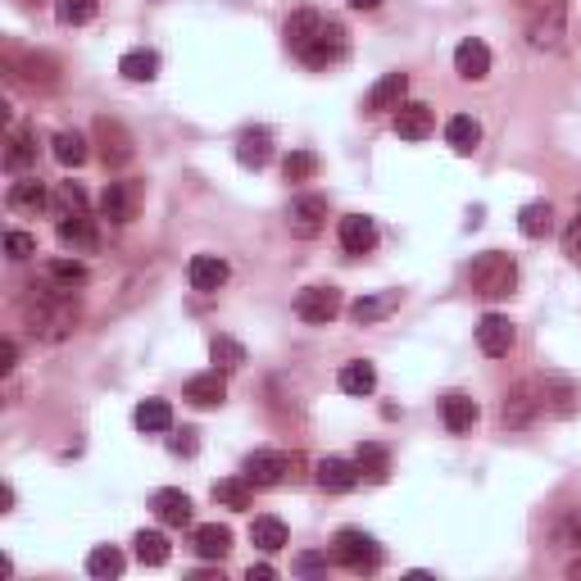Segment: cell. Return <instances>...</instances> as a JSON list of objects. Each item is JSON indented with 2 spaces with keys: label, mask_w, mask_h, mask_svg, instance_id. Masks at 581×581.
<instances>
[{
  "label": "cell",
  "mask_w": 581,
  "mask_h": 581,
  "mask_svg": "<svg viewBox=\"0 0 581 581\" xmlns=\"http://www.w3.org/2000/svg\"><path fill=\"white\" fill-rule=\"evenodd\" d=\"M250 541H255V550H264V554L286 550V522L273 518V513H264V518L250 522Z\"/></svg>",
  "instance_id": "cell-29"
},
{
  "label": "cell",
  "mask_w": 581,
  "mask_h": 581,
  "mask_svg": "<svg viewBox=\"0 0 581 581\" xmlns=\"http://www.w3.org/2000/svg\"><path fill=\"white\" fill-rule=\"evenodd\" d=\"M336 386H341L345 395H373L377 368L368 364V359H350V364H341V373H336Z\"/></svg>",
  "instance_id": "cell-26"
},
{
  "label": "cell",
  "mask_w": 581,
  "mask_h": 581,
  "mask_svg": "<svg viewBox=\"0 0 581 581\" xmlns=\"http://www.w3.org/2000/svg\"><path fill=\"white\" fill-rule=\"evenodd\" d=\"M50 205H55V214H60V218H69V214H87V191H82L78 182H60V187H55V200H50Z\"/></svg>",
  "instance_id": "cell-41"
},
{
  "label": "cell",
  "mask_w": 581,
  "mask_h": 581,
  "mask_svg": "<svg viewBox=\"0 0 581 581\" xmlns=\"http://www.w3.org/2000/svg\"><path fill=\"white\" fill-rule=\"evenodd\" d=\"M432 128H436L432 105H423V100H404V105L395 109V132H400L404 141H427Z\"/></svg>",
  "instance_id": "cell-14"
},
{
  "label": "cell",
  "mask_w": 581,
  "mask_h": 581,
  "mask_svg": "<svg viewBox=\"0 0 581 581\" xmlns=\"http://www.w3.org/2000/svg\"><path fill=\"white\" fill-rule=\"evenodd\" d=\"M286 218H291V232H296L300 241H314L327 227V196H296Z\"/></svg>",
  "instance_id": "cell-9"
},
{
  "label": "cell",
  "mask_w": 581,
  "mask_h": 581,
  "mask_svg": "<svg viewBox=\"0 0 581 581\" xmlns=\"http://www.w3.org/2000/svg\"><path fill=\"white\" fill-rule=\"evenodd\" d=\"M445 146H450L454 155H473V150L482 146V123L468 119V114H454V119L445 123Z\"/></svg>",
  "instance_id": "cell-25"
},
{
  "label": "cell",
  "mask_w": 581,
  "mask_h": 581,
  "mask_svg": "<svg viewBox=\"0 0 581 581\" xmlns=\"http://www.w3.org/2000/svg\"><path fill=\"white\" fill-rule=\"evenodd\" d=\"M14 359H19V345H14V341H0V373H10Z\"/></svg>",
  "instance_id": "cell-49"
},
{
  "label": "cell",
  "mask_w": 581,
  "mask_h": 581,
  "mask_svg": "<svg viewBox=\"0 0 581 581\" xmlns=\"http://www.w3.org/2000/svg\"><path fill=\"white\" fill-rule=\"evenodd\" d=\"M55 159H60L64 168H78L82 159H87V141H82V132H55Z\"/></svg>",
  "instance_id": "cell-39"
},
{
  "label": "cell",
  "mask_w": 581,
  "mask_h": 581,
  "mask_svg": "<svg viewBox=\"0 0 581 581\" xmlns=\"http://www.w3.org/2000/svg\"><path fill=\"white\" fill-rule=\"evenodd\" d=\"M550 227H554L550 200H527V205L518 209V232H522V237L541 241V237H550Z\"/></svg>",
  "instance_id": "cell-27"
},
{
  "label": "cell",
  "mask_w": 581,
  "mask_h": 581,
  "mask_svg": "<svg viewBox=\"0 0 581 581\" xmlns=\"http://www.w3.org/2000/svg\"><path fill=\"white\" fill-rule=\"evenodd\" d=\"M191 545H196L200 559H227V550H232V532H227L223 522H205V527H196Z\"/></svg>",
  "instance_id": "cell-28"
},
{
  "label": "cell",
  "mask_w": 581,
  "mask_h": 581,
  "mask_svg": "<svg viewBox=\"0 0 581 581\" xmlns=\"http://www.w3.org/2000/svg\"><path fill=\"white\" fill-rule=\"evenodd\" d=\"M355 463H359V473H368L373 482H386V473H391V454H386V445H377V441L359 445Z\"/></svg>",
  "instance_id": "cell-34"
},
{
  "label": "cell",
  "mask_w": 581,
  "mask_h": 581,
  "mask_svg": "<svg viewBox=\"0 0 581 581\" xmlns=\"http://www.w3.org/2000/svg\"><path fill=\"white\" fill-rule=\"evenodd\" d=\"M209 359H214L218 373H232V368L246 364V345H237L232 336H214L209 341Z\"/></svg>",
  "instance_id": "cell-35"
},
{
  "label": "cell",
  "mask_w": 581,
  "mask_h": 581,
  "mask_svg": "<svg viewBox=\"0 0 581 581\" xmlns=\"http://www.w3.org/2000/svg\"><path fill=\"white\" fill-rule=\"evenodd\" d=\"M141 209V182H109L105 196H100V214L109 223H132Z\"/></svg>",
  "instance_id": "cell-8"
},
{
  "label": "cell",
  "mask_w": 581,
  "mask_h": 581,
  "mask_svg": "<svg viewBox=\"0 0 581 581\" xmlns=\"http://www.w3.org/2000/svg\"><path fill=\"white\" fill-rule=\"evenodd\" d=\"M568 577H572V581H581V559H572V563H568Z\"/></svg>",
  "instance_id": "cell-52"
},
{
  "label": "cell",
  "mask_w": 581,
  "mask_h": 581,
  "mask_svg": "<svg viewBox=\"0 0 581 581\" xmlns=\"http://www.w3.org/2000/svg\"><path fill=\"white\" fill-rule=\"evenodd\" d=\"M332 559L350 572H377L382 568V545L368 532H359V527H341L332 541Z\"/></svg>",
  "instance_id": "cell-4"
},
{
  "label": "cell",
  "mask_w": 581,
  "mask_h": 581,
  "mask_svg": "<svg viewBox=\"0 0 581 581\" xmlns=\"http://www.w3.org/2000/svg\"><path fill=\"white\" fill-rule=\"evenodd\" d=\"M119 73L128 82H155L159 78V55L155 50H128L119 60Z\"/></svg>",
  "instance_id": "cell-32"
},
{
  "label": "cell",
  "mask_w": 581,
  "mask_h": 581,
  "mask_svg": "<svg viewBox=\"0 0 581 581\" xmlns=\"http://www.w3.org/2000/svg\"><path fill=\"white\" fill-rule=\"evenodd\" d=\"M454 73H459L463 82H482L486 73H491V50H486V41L463 37L459 46H454Z\"/></svg>",
  "instance_id": "cell-12"
},
{
  "label": "cell",
  "mask_w": 581,
  "mask_h": 581,
  "mask_svg": "<svg viewBox=\"0 0 581 581\" xmlns=\"http://www.w3.org/2000/svg\"><path fill=\"white\" fill-rule=\"evenodd\" d=\"M96 0H55V19L64 23V28H82V23L96 19Z\"/></svg>",
  "instance_id": "cell-38"
},
{
  "label": "cell",
  "mask_w": 581,
  "mask_h": 581,
  "mask_svg": "<svg viewBox=\"0 0 581 581\" xmlns=\"http://www.w3.org/2000/svg\"><path fill=\"white\" fill-rule=\"evenodd\" d=\"M563 255L577 259V264H581V214L572 218L568 227H563Z\"/></svg>",
  "instance_id": "cell-48"
},
{
  "label": "cell",
  "mask_w": 581,
  "mask_h": 581,
  "mask_svg": "<svg viewBox=\"0 0 581 581\" xmlns=\"http://www.w3.org/2000/svg\"><path fill=\"white\" fill-rule=\"evenodd\" d=\"M96 146H100V159L105 168H123L137 150H132V132L123 128L119 119H96Z\"/></svg>",
  "instance_id": "cell-6"
},
{
  "label": "cell",
  "mask_w": 581,
  "mask_h": 581,
  "mask_svg": "<svg viewBox=\"0 0 581 581\" xmlns=\"http://www.w3.org/2000/svg\"><path fill=\"white\" fill-rule=\"evenodd\" d=\"M132 423H137L141 432H173V404L168 400H141L137 414H132Z\"/></svg>",
  "instance_id": "cell-31"
},
{
  "label": "cell",
  "mask_w": 581,
  "mask_h": 581,
  "mask_svg": "<svg viewBox=\"0 0 581 581\" xmlns=\"http://www.w3.org/2000/svg\"><path fill=\"white\" fill-rule=\"evenodd\" d=\"M227 277H232V268H227L218 255H196L187 264V282H191V291H200V296H214Z\"/></svg>",
  "instance_id": "cell-15"
},
{
  "label": "cell",
  "mask_w": 581,
  "mask_h": 581,
  "mask_svg": "<svg viewBox=\"0 0 581 581\" xmlns=\"http://www.w3.org/2000/svg\"><path fill=\"white\" fill-rule=\"evenodd\" d=\"M296 314L314 327L332 323V318L341 314V291H336V286H305L296 296Z\"/></svg>",
  "instance_id": "cell-7"
},
{
  "label": "cell",
  "mask_w": 581,
  "mask_h": 581,
  "mask_svg": "<svg viewBox=\"0 0 581 581\" xmlns=\"http://www.w3.org/2000/svg\"><path fill=\"white\" fill-rule=\"evenodd\" d=\"M513 341H518V332H513V323L504 314H486L482 323H477V345H482V355L504 359L513 350Z\"/></svg>",
  "instance_id": "cell-11"
},
{
  "label": "cell",
  "mask_w": 581,
  "mask_h": 581,
  "mask_svg": "<svg viewBox=\"0 0 581 581\" xmlns=\"http://www.w3.org/2000/svg\"><path fill=\"white\" fill-rule=\"evenodd\" d=\"M182 400L187 404H196V409H214V404H223L227 400V377L218 373H196L187 386H182Z\"/></svg>",
  "instance_id": "cell-17"
},
{
  "label": "cell",
  "mask_w": 581,
  "mask_h": 581,
  "mask_svg": "<svg viewBox=\"0 0 581 581\" xmlns=\"http://www.w3.org/2000/svg\"><path fill=\"white\" fill-rule=\"evenodd\" d=\"M314 477H318V486H323V491L345 495V491H355L364 473H359V463H350V459H323Z\"/></svg>",
  "instance_id": "cell-20"
},
{
  "label": "cell",
  "mask_w": 581,
  "mask_h": 581,
  "mask_svg": "<svg viewBox=\"0 0 581 581\" xmlns=\"http://www.w3.org/2000/svg\"><path fill=\"white\" fill-rule=\"evenodd\" d=\"M377 246V223L368 214H350L341 218V250L345 255H368Z\"/></svg>",
  "instance_id": "cell-19"
},
{
  "label": "cell",
  "mask_w": 581,
  "mask_h": 581,
  "mask_svg": "<svg viewBox=\"0 0 581 581\" xmlns=\"http://www.w3.org/2000/svg\"><path fill=\"white\" fill-rule=\"evenodd\" d=\"M282 37H286V50H291L300 64H309V69H332V64L345 60V50H350L341 23L323 19L318 10H296L286 19Z\"/></svg>",
  "instance_id": "cell-1"
},
{
  "label": "cell",
  "mask_w": 581,
  "mask_h": 581,
  "mask_svg": "<svg viewBox=\"0 0 581 581\" xmlns=\"http://www.w3.org/2000/svg\"><path fill=\"white\" fill-rule=\"evenodd\" d=\"M55 237H60V246H64V250H73V255H96V246H100L96 218H87V214H69V218H60Z\"/></svg>",
  "instance_id": "cell-10"
},
{
  "label": "cell",
  "mask_w": 581,
  "mask_h": 581,
  "mask_svg": "<svg viewBox=\"0 0 581 581\" xmlns=\"http://www.w3.org/2000/svg\"><path fill=\"white\" fill-rule=\"evenodd\" d=\"M441 418H445V427H450L454 436H463V432H473L477 427V418H482V409H477V400L473 395H445L441 400Z\"/></svg>",
  "instance_id": "cell-21"
},
{
  "label": "cell",
  "mask_w": 581,
  "mask_h": 581,
  "mask_svg": "<svg viewBox=\"0 0 581 581\" xmlns=\"http://www.w3.org/2000/svg\"><path fill=\"white\" fill-rule=\"evenodd\" d=\"M132 554H137L146 568H164L168 563V536L164 532H137L132 536Z\"/></svg>",
  "instance_id": "cell-33"
},
{
  "label": "cell",
  "mask_w": 581,
  "mask_h": 581,
  "mask_svg": "<svg viewBox=\"0 0 581 581\" xmlns=\"http://www.w3.org/2000/svg\"><path fill=\"white\" fill-rule=\"evenodd\" d=\"M214 500L227 509H250V482L246 477H223V482H214Z\"/></svg>",
  "instance_id": "cell-40"
},
{
  "label": "cell",
  "mask_w": 581,
  "mask_h": 581,
  "mask_svg": "<svg viewBox=\"0 0 581 581\" xmlns=\"http://www.w3.org/2000/svg\"><path fill=\"white\" fill-rule=\"evenodd\" d=\"M87 572H91V577H100V581L119 577V572H123V554L114 550V545H96V550L87 554Z\"/></svg>",
  "instance_id": "cell-37"
},
{
  "label": "cell",
  "mask_w": 581,
  "mask_h": 581,
  "mask_svg": "<svg viewBox=\"0 0 581 581\" xmlns=\"http://www.w3.org/2000/svg\"><path fill=\"white\" fill-rule=\"evenodd\" d=\"M395 309H400V291H377V296H359L355 305H350V318H355L359 327H368V323H382Z\"/></svg>",
  "instance_id": "cell-24"
},
{
  "label": "cell",
  "mask_w": 581,
  "mask_h": 581,
  "mask_svg": "<svg viewBox=\"0 0 581 581\" xmlns=\"http://www.w3.org/2000/svg\"><path fill=\"white\" fill-rule=\"evenodd\" d=\"M150 509H155V518L164 522V527H187L191 522V495L178 491V486H164V491L150 495Z\"/></svg>",
  "instance_id": "cell-16"
},
{
  "label": "cell",
  "mask_w": 581,
  "mask_h": 581,
  "mask_svg": "<svg viewBox=\"0 0 581 581\" xmlns=\"http://www.w3.org/2000/svg\"><path fill=\"white\" fill-rule=\"evenodd\" d=\"M5 255H10V259H32V255H37V237H28V232H10V237H5Z\"/></svg>",
  "instance_id": "cell-45"
},
{
  "label": "cell",
  "mask_w": 581,
  "mask_h": 581,
  "mask_svg": "<svg viewBox=\"0 0 581 581\" xmlns=\"http://www.w3.org/2000/svg\"><path fill=\"white\" fill-rule=\"evenodd\" d=\"M5 205H10L14 214H32V218H37L41 209L50 205V196H46V187H41V178H19L10 187V196H5Z\"/></svg>",
  "instance_id": "cell-23"
},
{
  "label": "cell",
  "mask_w": 581,
  "mask_h": 581,
  "mask_svg": "<svg viewBox=\"0 0 581 581\" xmlns=\"http://www.w3.org/2000/svg\"><path fill=\"white\" fill-rule=\"evenodd\" d=\"M296 468V459L282 450H255L246 454V463H241V477H246L250 486H282L286 473Z\"/></svg>",
  "instance_id": "cell-5"
},
{
  "label": "cell",
  "mask_w": 581,
  "mask_h": 581,
  "mask_svg": "<svg viewBox=\"0 0 581 581\" xmlns=\"http://www.w3.org/2000/svg\"><path fill=\"white\" fill-rule=\"evenodd\" d=\"M273 159V132L268 128H246L237 137V164L241 168H264Z\"/></svg>",
  "instance_id": "cell-22"
},
{
  "label": "cell",
  "mask_w": 581,
  "mask_h": 581,
  "mask_svg": "<svg viewBox=\"0 0 581 581\" xmlns=\"http://www.w3.org/2000/svg\"><path fill=\"white\" fill-rule=\"evenodd\" d=\"M554 545H563V550H581V513L559 518V527H554Z\"/></svg>",
  "instance_id": "cell-44"
},
{
  "label": "cell",
  "mask_w": 581,
  "mask_h": 581,
  "mask_svg": "<svg viewBox=\"0 0 581 581\" xmlns=\"http://www.w3.org/2000/svg\"><path fill=\"white\" fill-rule=\"evenodd\" d=\"M46 282L60 286V291H73V286L87 282V268L78 259H55V264H46Z\"/></svg>",
  "instance_id": "cell-36"
},
{
  "label": "cell",
  "mask_w": 581,
  "mask_h": 581,
  "mask_svg": "<svg viewBox=\"0 0 581 581\" xmlns=\"http://www.w3.org/2000/svg\"><path fill=\"white\" fill-rule=\"evenodd\" d=\"M246 577H250V581H273L277 572L268 568V563H250V572H246Z\"/></svg>",
  "instance_id": "cell-50"
},
{
  "label": "cell",
  "mask_w": 581,
  "mask_h": 581,
  "mask_svg": "<svg viewBox=\"0 0 581 581\" xmlns=\"http://www.w3.org/2000/svg\"><path fill=\"white\" fill-rule=\"evenodd\" d=\"M168 450H173V454H182V459H191V454L200 450L196 432H191V427H182V432H173V436H168Z\"/></svg>",
  "instance_id": "cell-47"
},
{
  "label": "cell",
  "mask_w": 581,
  "mask_h": 581,
  "mask_svg": "<svg viewBox=\"0 0 581 581\" xmlns=\"http://www.w3.org/2000/svg\"><path fill=\"white\" fill-rule=\"evenodd\" d=\"M563 14H568V10H563V0H554L545 14H536L532 28H527L532 50H559V41H563Z\"/></svg>",
  "instance_id": "cell-18"
},
{
  "label": "cell",
  "mask_w": 581,
  "mask_h": 581,
  "mask_svg": "<svg viewBox=\"0 0 581 581\" xmlns=\"http://www.w3.org/2000/svg\"><path fill=\"white\" fill-rule=\"evenodd\" d=\"M382 0H350V10H359V14H373Z\"/></svg>",
  "instance_id": "cell-51"
},
{
  "label": "cell",
  "mask_w": 581,
  "mask_h": 581,
  "mask_svg": "<svg viewBox=\"0 0 581 581\" xmlns=\"http://www.w3.org/2000/svg\"><path fill=\"white\" fill-rule=\"evenodd\" d=\"M291 572L318 577V572H327V554H296V559H291Z\"/></svg>",
  "instance_id": "cell-46"
},
{
  "label": "cell",
  "mask_w": 581,
  "mask_h": 581,
  "mask_svg": "<svg viewBox=\"0 0 581 581\" xmlns=\"http://www.w3.org/2000/svg\"><path fill=\"white\" fill-rule=\"evenodd\" d=\"M282 173H286V182H309L318 173V155L314 150H291L282 159Z\"/></svg>",
  "instance_id": "cell-42"
},
{
  "label": "cell",
  "mask_w": 581,
  "mask_h": 581,
  "mask_svg": "<svg viewBox=\"0 0 581 581\" xmlns=\"http://www.w3.org/2000/svg\"><path fill=\"white\" fill-rule=\"evenodd\" d=\"M23 323H28L32 332H41L46 341H60V336H69L73 323H78L73 291H60V286H46V291H37V286H32L28 296H23Z\"/></svg>",
  "instance_id": "cell-2"
},
{
  "label": "cell",
  "mask_w": 581,
  "mask_h": 581,
  "mask_svg": "<svg viewBox=\"0 0 581 581\" xmlns=\"http://www.w3.org/2000/svg\"><path fill=\"white\" fill-rule=\"evenodd\" d=\"M404 96H409V73H386V78L373 82L364 109H368V114H391V109L404 105Z\"/></svg>",
  "instance_id": "cell-13"
},
{
  "label": "cell",
  "mask_w": 581,
  "mask_h": 581,
  "mask_svg": "<svg viewBox=\"0 0 581 581\" xmlns=\"http://www.w3.org/2000/svg\"><path fill=\"white\" fill-rule=\"evenodd\" d=\"M468 286L486 300L513 296V286H518V264H513V255H504V250H486V255H477L473 264H468Z\"/></svg>",
  "instance_id": "cell-3"
},
{
  "label": "cell",
  "mask_w": 581,
  "mask_h": 581,
  "mask_svg": "<svg viewBox=\"0 0 581 581\" xmlns=\"http://www.w3.org/2000/svg\"><path fill=\"white\" fill-rule=\"evenodd\" d=\"M37 164V137L28 128H14L10 132V150H5V168L10 173H28Z\"/></svg>",
  "instance_id": "cell-30"
},
{
  "label": "cell",
  "mask_w": 581,
  "mask_h": 581,
  "mask_svg": "<svg viewBox=\"0 0 581 581\" xmlns=\"http://www.w3.org/2000/svg\"><path fill=\"white\" fill-rule=\"evenodd\" d=\"M23 78L37 82V87H55V60H46V55H23Z\"/></svg>",
  "instance_id": "cell-43"
}]
</instances>
